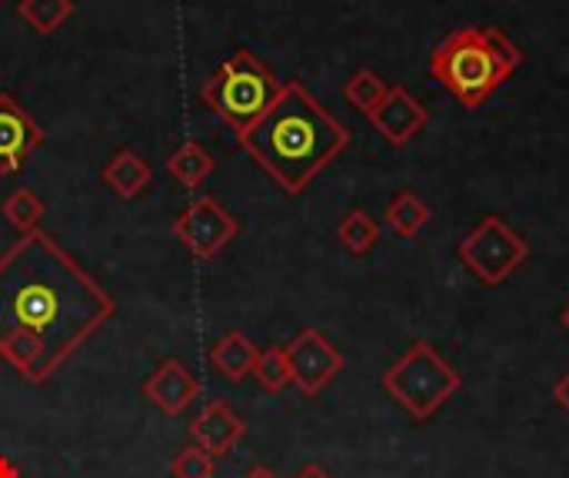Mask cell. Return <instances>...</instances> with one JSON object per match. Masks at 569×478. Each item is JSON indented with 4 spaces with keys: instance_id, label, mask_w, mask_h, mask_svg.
<instances>
[{
    "instance_id": "6da1fadb",
    "label": "cell",
    "mask_w": 569,
    "mask_h": 478,
    "mask_svg": "<svg viewBox=\"0 0 569 478\" xmlns=\"http://www.w3.org/2000/svg\"><path fill=\"white\" fill-rule=\"evenodd\" d=\"M117 316L113 296L43 230L0 253V359L43 386Z\"/></svg>"
},
{
    "instance_id": "7a4b0ae2",
    "label": "cell",
    "mask_w": 569,
    "mask_h": 478,
    "mask_svg": "<svg viewBox=\"0 0 569 478\" xmlns=\"http://www.w3.org/2000/svg\"><path fill=\"white\" fill-rule=\"evenodd\" d=\"M237 140L283 193L300 196L347 150L350 133L300 80H290L277 103Z\"/></svg>"
},
{
    "instance_id": "3957f363",
    "label": "cell",
    "mask_w": 569,
    "mask_h": 478,
    "mask_svg": "<svg viewBox=\"0 0 569 478\" xmlns=\"http://www.w3.org/2000/svg\"><path fill=\"white\" fill-rule=\"evenodd\" d=\"M283 83L273 77L267 63H260L250 50H233L213 77L203 83L200 100L237 133L243 136L280 96Z\"/></svg>"
},
{
    "instance_id": "277c9868",
    "label": "cell",
    "mask_w": 569,
    "mask_h": 478,
    "mask_svg": "<svg viewBox=\"0 0 569 478\" xmlns=\"http://www.w3.org/2000/svg\"><path fill=\"white\" fill-rule=\"evenodd\" d=\"M430 73L440 80L467 110H477L510 77L503 60L493 53L483 27L453 30L430 57Z\"/></svg>"
},
{
    "instance_id": "5b68a950",
    "label": "cell",
    "mask_w": 569,
    "mask_h": 478,
    "mask_svg": "<svg viewBox=\"0 0 569 478\" xmlns=\"http://www.w3.org/2000/svg\"><path fill=\"white\" fill-rule=\"evenodd\" d=\"M460 373L427 343L417 339L410 349L383 373L387 396L413 419H430L453 393H460Z\"/></svg>"
},
{
    "instance_id": "8992f818",
    "label": "cell",
    "mask_w": 569,
    "mask_h": 478,
    "mask_svg": "<svg viewBox=\"0 0 569 478\" xmlns=\"http://www.w3.org/2000/svg\"><path fill=\"white\" fill-rule=\"evenodd\" d=\"M460 263L487 286H500L503 279H510L527 260H530V246L527 240L507 226L500 216H487L473 226V233L457 246Z\"/></svg>"
},
{
    "instance_id": "52a82bcc",
    "label": "cell",
    "mask_w": 569,
    "mask_h": 478,
    "mask_svg": "<svg viewBox=\"0 0 569 478\" xmlns=\"http://www.w3.org/2000/svg\"><path fill=\"white\" fill-rule=\"evenodd\" d=\"M240 233V223L227 213V206L213 196H197L177 220H173V236L197 256V260H213L220 256Z\"/></svg>"
},
{
    "instance_id": "ba28073f",
    "label": "cell",
    "mask_w": 569,
    "mask_h": 478,
    "mask_svg": "<svg viewBox=\"0 0 569 478\" xmlns=\"http://www.w3.org/2000/svg\"><path fill=\"white\" fill-rule=\"evenodd\" d=\"M287 349L290 376L293 386L303 396H320L340 373H343V353L320 333V329H303Z\"/></svg>"
},
{
    "instance_id": "9c48e42d",
    "label": "cell",
    "mask_w": 569,
    "mask_h": 478,
    "mask_svg": "<svg viewBox=\"0 0 569 478\" xmlns=\"http://www.w3.org/2000/svg\"><path fill=\"white\" fill-rule=\"evenodd\" d=\"M37 146H43L40 123L10 93H0V176L17 173Z\"/></svg>"
},
{
    "instance_id": "30bf717a",
    "label": "cell",
    "mask_w": 569,
    "mask_h": 478,
    "mask_svg": "<svg viewBox=\"0 0 569 478\" xmlns=\"http://www.w3.org/2000/svg\"><path fill=\"white\" fill-rule=\"evenodd\" d=\"M373 130L390 143V146H403L410 143L430 120L427 106L407 90V87H390L387 96L367 113Z\"/></svg>"
},
{
    "instance_id": "8fae6325",
    "label": "cell",
    "mask_w": 569,
    "mask_h": 478,
    "mask_svg": "<svg viewBox=\"0 0 569 478\" xmlns=\"http://www.w3.org/2000/svg\"><path fill=\"white\" fill-rule=\"evenodd\" d=\"M143 399L157 406L163 416H183L193 399L200 396V379L180 363V359H163L140 386Z\"/></svg>"
},
{
    "instance_id": "7c38bea8",
    "label": "cell",
    "mask_w": 569,
    "mask_h": 478,
    "mask_svg": "<svg viewBox=\"0 0 569 478\" xmlns=\"http://www.w3.org/2000/svg\"><path fill=\"white\" fill-rule=\"evenodd\" d=\"M247 436L243 419L223 403V399H210L190 423V439L193 446H200L207 456H223L230 452L240 439Z\"/></svg>"
},
{
    "instance_id": "4fadbf2b",
    "label": "cell",
    "mask_w": 569,
    "mask_h": 478,
    "mask_svg": "<svg viewBox=\"0 0 569 478\" xmlns=\"http://www.w3.org/2000/svg\"><path fill=\"white\" fill-rule=\"evenodd\" d=\"M257 356L260 349L237 329L223 333L213 349H210V366L227 379V383H243L247 376H253V366H257Z\"/></svg>"
},
{
    "instance_id": "5bb4252c",
    "label": "cell",
    "mask_w": 569,
    "mask_h": 478,
    "mask_svg": "<svg viewBox=\"0 0 569 478\" xmlns=\"http://www.w3.org/2000/svg\"><path fill=\"white\" fill-rule=\"evenodd\" d=\"M100 180H103L117 196L133 200V196H140V193L150 186L153 170H150V163H147L140 153H133V150H120V153H113V160L103 166Z\"/></svg>"
},
{
    "instance_id": "9a60e30c",
    "label": "cell",
    "mask_w": 569,
    "mask_h": 478,
    "mask_svg": "<svg viewBox=\"0 0 569 478\" xmlns=\"http://www.w3.org/2000/svg\"><path fill=\"white\" fill-rule=\"evenodd\" d=\"M387 223L393 233H400L403 240H413L427 223H430V206L413 193V190H400L393 196V203L387 206Z\"/></svg>"
},
{
    "instance_id": "2e32d148",
    "label": "cell",
    "mask_w": 569,
    "mask_h": 478,
    "mask_svg": "<svg viewBox=\"0 0 569 478\" xmlns=\"http://www.w3.org/2000/svg\"><path fill=\"white\" fill-rule=\"evenodd\" d=\"M217 160L197 143V140H187L183 146H177V153L167 160V170L183 183V186H200L210 173H213Z\"/></svg>"
},
{
    "instance_id": "e0dca14e",
    "label": "cell",
    "mask_w": 569,
    "mask_h": 478,
    "mask_svg": "<svg viewBox=\"0 0 569 478\" xmlns=\"http://www.w3.org/2000/svg\"><path fill=\"white\" fill-rule=\"evenodd\" d=\"M337 240L343 243L350 256H367L380 240V226L367 210H350L337 226Z\"/></svg>"
},
{
    "instance_id": "ac0fdd59",
    "label": "cell",
    "mask_w": 569,
    "mask_h": 478,
    "mask_svg": "<svg viewBox=\"0 0 569 478\" xmlns=\"http://www.w3.org/2000/svg\"><path fill=\"white\" fill-rule=\"evenodd\" d=\"M70 13H73V0H20L17 3V17L37 33H53Z\"/></svg>"
},
{
    "instance_id": "d6986e66",
    "label": "cell",
    "mask_w": 569,
    "mask_h": 478,
    "mask_svg": "<svg viewBox=\"0 0 569 478\" xmlns=\"http://www.w3.org/2000/svg\"><path fill=\"white\" fill-rule=\"evenodd\" d=\"M3 216L20 236L33 233V230H40V220H43V200L33 190H13L3 200Z\"/></svg>"
},
{
    "instance_id": "ffe728a7",
    "label": "cell",
    "mask_w": 569,
    "mask_h": 478,
    "mask_svg": "<svg viewBox=\"0 0 569 478\" xmlns=\"http://www.w3.org/2000/svg\"><path fill=\"white\" fill-rule=\"evenodd\" d=\"M387 80L377 73V70H357L347 83H343V96L353 110L360 113H370L383 96H387Z\"/></svg>"
},
{
    "instance_id": "44dd1931",
    "label": "cell",
    "mask_w": 569,
    "mask_h": 478,
    "mask_svg": "<svg viewBox=\"0 0 569 478\" xmlns=\"http://www.w3.org/2000/svg\"><path fill=\"white\" fill-rule=\"evenodd\" d=\"M253 379H257L260 389H267V393H283V389L293 383L290 363H287V349H263V353L257 356Z\"/></svg>"
},
{
    "instance_id": "7402d4cb",
    "label": "cell",
    "mask_w": 569,
    "mask_h": 478,
    "mask_svg": "<svg viewBox=\"0 0 569 478\" xmlns=\"http://www.w3.org/2000/svg\"><path fill=\"white\" fill-rule=\"evenodd\" d=\"M170 476L173 478H213L217 476V462L213 456H207L200 446H183L177 452V459L170 462Z\"/></svg>"
},
{
    "instance_id": "603a6c76",
    "label": "cell",
    "mask_w": 569,
    "mask_h": 478,
    "mask_svg": "<svg viewBox=\"0 0 569 478\" xmlns=\"http://www.w3.org/2000/svg\"><path fill=\"white\" fill-rule=\"evenodd\" d=\"M483 30H487V40H490L493 53H497V57L503 60V67L513 73V70L523 63V50H520V47H517V43H513V40H510V37H507L500 27H483Z\"/></svg>"
},
{
    "instance_id": "cb8c5ba5",
    "label": "cell",
    "mask_w": 569,
    "mask_h": 478,
    "mask_svg": "<svg viewBox=\"0 0 569 478\" xmlns=\"http://www.w3.org/2000/svg\"><path fill=\"white\" fill-rule=\"evenodd\" d=\"M553 399H557V406L569 416V369L560 376V383L553 386Z\"/></svg>"
},
{
    "instance_id": "d4e9b609",
    "label": "cell",
    "mask_w": 569,
    "mask_h": 478,
    "mask_svg": "<svg viewBox=\"0 0 569 478\" xmlns=\"http://www.w3.org/2000/svg\"><path fill=\"white\" fill-rule=\"evenodd\" d=\"M297 478H333L323 466H303L300 472H297Z\"/></svg>"
},
{
    "instance_id": "484cf974",
    "label": "cell",
    "mask_w": 569,
    "mask_h": 478,
    "mask_svg": "<svg viewBox=\"0 0 569 478\" xmlns=\"http://www.w3.org/2000/svg\"><path fill=\"white\" fill-rule=\"evenodd\" d=\"M243 478H277V472H273V469H267V466H253V469H250Z\"/></svg>"
},
{
    "instance_id": "4316f807",
    "label": "cell",
    "mask_w": 569,
    "mask_h": 478,
    "mask_svg": "<svg viewBox=\"0 0 569 478\" xmlns=\"http://www.w3.org/2000/svg\"><path fill=\"white\" fill-rule=\"evenodd\" d=\"M0 478H20V472L13 469V462H10V459H0Z\"/></svg>"
},
{
    "instance_id": "83f0119b",
    "label": "cell",
    "mask_w": 569,
    "mask_h": 478,
    "mask_svg": "<svg viewBox=\"0 0 569 478\" xmlns=\"http://www.w3.org/2000/svg\"><path fill=\"white\" fill-rule=\"evenodd\" d=\"M560 323H563V329H567V333H569V306H567V309H563V316H560Z\"/></svg>"
}]
</instances>
